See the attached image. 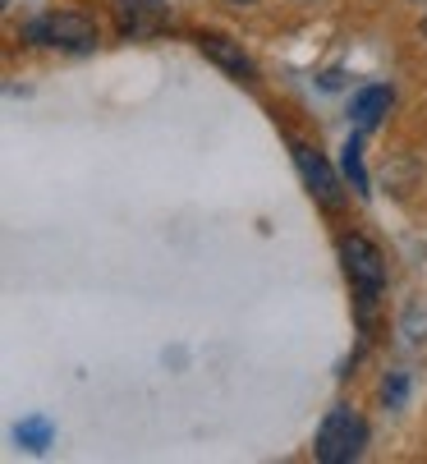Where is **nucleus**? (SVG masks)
I'll list each match as a JSON object with an SVG mask.
<instances>
[{
  "mask_svg": "<svg viewBox=\"0 0 427 464\" xmlns=\"http://www.w3.org/2000/svg\"><path fill=\"white\" fill-rule=\"evenodd\" d=\"M239 5H248V0H239Z\"/></svg>",
  "mask_w": 427,
  "mask_h": 464,
  "instance_id": "12",
  "label": "nucleus"
},
{
  "mask_svg": "<svg viewBox=\"0 0 427 464\" xmlns=\"http://www.w3.org/2000/svg\"><path fill=\"white\" fill-rule=\"evenodd\" d=\"M115 10H120V28L129 37H148V33L161 28V10L152 5V0H120Z\"/></svg>",
  "mask_w": 427,
  "mask_h": 464,
  "instance_id": "6",
  "label": "nucleus"
},
{
  "mask_svg": "<svg viewBox=\"0 0 427 464\" xmlns=\"http://www.w3.org/2000/svg\"><path fill=\"white\" fill-rule=\"evenodd\" d=\"M28 37L33 42H46V46L88 51V46H97V24L83 19V14H46V19L28 24Z\"/></svg>",
  "mask_w": 427,
  "mask_h": 464,
  "instance_id": "3",
  "label": "nucleus"
},
{
  "mask_svg": "<svg viewBox=\"0 0 427 464\" xmlns=\"http://www.w3.org/2000/svg\"><path fill=\"white\" fill-rule=\"evenodd\" d=\"M19 441H24L28 450H46V446H51V423H46V419H24V423H19Z\"/></svg>",
  "mask_w": 427,
  "mask_h": 464,
  "instance_id": "8",
  "label": "nucleus"
},
{
  "mask_svg": "<svg viewBox=\"0 0 427 464\" xmlns=\"http://www.w3.org/2000/svg\"><path fill=\"white\" fill-rule=\"evenodd\" d=\"M202 55H207V60H217L221 70L235 74V79H253V60H248L230 37H221V33H207V37H202Z\"/></svg>",
  "mask_w": 427,
  "mask_h": 464,
  "instance_id": "5",
  "label": "nucleus"
},
{
  "mask_svg": "<svg viewBox=\"0 0 427 464\" xmlns=\"http://www.w3.org/2000/svg\"><path fill=\"white\" fill-rule=\"evenodd\" d=\"M382 395H386V405H400V401H404V372H395V377H386V386H382Z\"/></svg>",
  "mask_w": 427,
  "mask_h": 464,
  "instance_id": "10",
  "label": "nucleus"
},
{
  "mask_svg": "<svg viewBox=\"0 0 427 464\" xmlns=\"http://www.w3.org/2000/svg\"><path fill=\"white\" fill-rule=\"evenodd\" d=\"M295 161H299V170H304V179H308V188L322 198L326 208H335L340 203V188H335V175H331V166L313 152V148H304V143H295Z\"/></svg>",
  "mask_w": 427,
  "mask_h": 464,
  "instance_id": "4",
  "label": "nucleus"
},
{
  "mask_svg": "<svg viewBox=\"0 0 427 464\" xmlns=\"http://www.w3.org/2000/svg\"><path fill=\"white\" fill-rule=\"evenodd\" d=\"M345 175L354 179V188H359V193H368V175H364V157H359V139H354V143L345 148Z\"/></svg>",
  "mask_w": 427,
  "mask_h": 464,
  "instance_id": "9",
  "label": "nucleus"
},
{
  "mask_svg": "<svg viewBox=\"0 0 427 464\" xmlns=\"http://www.w3.org/2000/svg\"><path fill=\"white\" fill-rule=\"evenodd\" d=\"M386 111H391V88L373 83V88H364L359 97H354V106H349V120L359 124V129H373V124H377Z\"/></svg>",
  "mask_w": 427,
  "mask_h": 464,
  "instance_id": "7",
  "label": "nucleus"
},
{
  "mask_svg": "<svg viewBox=\"0 0 427 464\" xmlns=\"http://www.w3.org/2000/svg\"><path fill=\"white\" fill-rule=\"evenodd\" d=\"M340 257H345V267H349V281H354V290L364 295V304H373L377 295H382V285H386V267H382V253L368 244V239H359V235H349L345 244H340Z\"/></svg>",
  "mask_w": 427,
  "mask_h": 464,
  "instance_id": "2",
  "label": "nucleus"
},
{
  "mask_svg": "<svg viewBox=\"0 0 427 464\" xmlns=\"http://www.w3.org/2000/svg\"><path fill=\"white\" fill-rule=\"evenodd\" d=\"M368 441V428L354 410H331L326 423L317 428V459L322 464H345V459H359Z\"/></svg>",
  "mask_w": 427,
  "mask_h": 464,
  "instance_id": "1",
  "label": "nucleus"
},
{
  "mask_svg": "<svg viewBox=\"0 0 427 464\" xmlns=\"http://www.w3.org/2000/svg\"><path fill=\"white\" fill-rule=\"evenodd\" d=\"M422 33H427V19H422Z\"/></svg>",
  "mask_w": 427,
  "mask_h": 464,
  "instance_id": "11",
  "label": "nucleus"
}]
</instances>
